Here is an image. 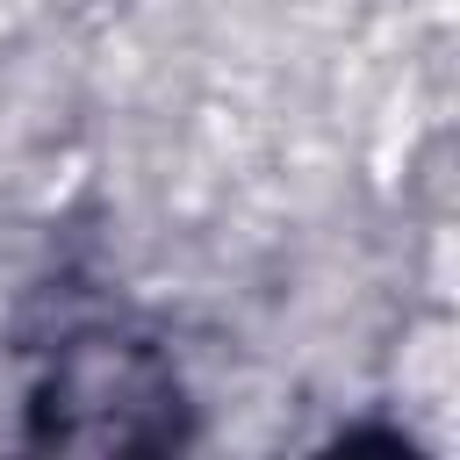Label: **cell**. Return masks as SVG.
Returning <instances> with one entry per match:
<instances>
[{"label": "cell", "instance_id": "obj_1", "mask_svg": "<svg viewBox=\"0 0 460 460\" xmlns=\"http://www.w3.org/2000/svg\"><path fill=\"white\" fill-rule=\"evenodd\" d=\"M36 410L58 446H86V453H137L172 438V381L144 345L122 338L72 345Z\"/></svg>", "mask_w": 460, "mask_h": 460}]
</instances>
